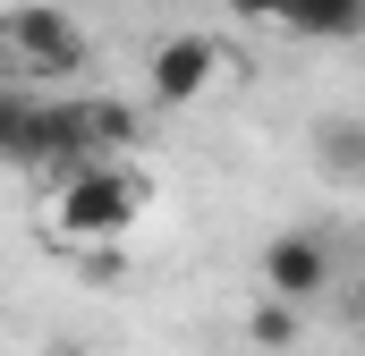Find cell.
I'll list each match as a JSON object with an SVG mask.
<instances>
[{
	"mask_svg": "<svg viewBox=\"0 0 365 356\" xmlns=\"http://www.w3.org/2000/svg\"><path fill=\"white\" fill-rule=\"evenodd\" d=\"M145 204H153L145 170H136L128 153H110V162H86V170L60 178V195H51V229H60L68 246H110V238H128V229L145 221Z\"/></svg>",
	"mask_w": 365,
	"mask_h": 356,
	"instance_id": "cell-1",
	"label": "cell"
},
{
	"mask_svg": "<svg viewBox=\"0 0 365 356\" xmlns=\"http://www.w3.org/2000/svg\"><path fill=\"white\" fill-rule=\"evenodd\" d=\"M0 51L26 68V85L77 77V68H86V26H77L60 0H26V9H0Z\"/></svg>",
	"mask_w": 365,
	"mask_h": 356,
	"instance_id": "cell-2",
	"label": "cell"
},
{
	"mask_svg": "<svg viewBox=\"0 0 365 356\" xmlns=\"http://www.w3.org/2000/svg\"><path fill=\"white\" fill-rule=\"evenodd\" d=\"M212 77H221V43H212V34H170V43H153V102H162V110L204 102Z\"/></svg>",
	"mask_w": 365,
	"mask_h": 356,
	"instance_id": "cell-3",
	"label": "cell"
},
{
	"mask_svg": "<svg viewBox=\"0 0 365 356\" xmlns=\"http://www.w3.org/2000/svg\"><path fill=\"white\" fill-rule=\"evenodd\" d=\"M264 288L289 297V305H314V297L331 288V246H323L314 229H280L272 246H264Z\"/></svg>",
	"mask_w": 365,
	"mask_h": 356,
	"instance_id": "cell-4",
	"label": "cell"
},
{
	"mask_svg": "<svg viewBox=\"0 0 365 356\" xmlns=\"http://www.w3.org/2000/svg\"><path fill=\"white\" fill-rule=\"evenodd\" d=\"M0 162L9 170H51V102L34 85H0Z\"/></svg>",
	"mask_w": 365,
	"mask_h": 356,
	"instance_id": "cell-5",
	"label": "cell"
},
{
	"mask_svg": "<svg viewBox=\"0 0 365 356\" xmlns=\"http://www.w3.org/2000/svg\"><path fill=\"white\" fill-rule=\"evenodd\" d=\"M280 26L297 43H357L365 34V0H280Z\"/></svg>",
	"mask_w": 365,
	"mask_h": 356,
	"instance_id": "cell-6",
	"label": "cell"
},
{
	"mask_svg": "<svg viewBox=\"0 0 365 356\" xmlns=\"http://www.w3.org/2000/svg\"><path fill=\"white\" fill-rule=\"evenodd\" d=\"M314 170L340 187H365V119H349V110L314 119Z\"/></svg>",
	"mask_w": 365,
	"mask_h": 356,
	"instance_id": "cell-7",
	"label": "cell"
},
{
	"mask_svg": "<svg viewBox=\"0 0 365 356\" xmlns=\"http://www.w3.org/2000/svg\"><path fill=\"white\" fill-rule=\"evenodd\" d=\"M297 331H306V305H289V297H272V288H264V297L247 305V340H255L264 356L297 348Z\"/></svg>",
	"mask_w": 365,
	"mask_h": 356,
	"instance_id": "cell-8",
	"label": "cell"
},
{
	"mask_svg": "<svg viewBox=\"0 0 365 356\" xmlns=\"http://www.w3.org/2000/svg\"><path fill=\"white\" fill-rule=\"evenodd\" d=\"M86 119H93V145L102 153H136V136H145L136 102H119V93H86Z\"/></svg>",
	"mask_w": 365,
	"mask_h": 356,
	"instance_id": "cell-9",
	"label": "cell"
},
{
	"mask_svg": "<svg viewBox=\"0 0 365 356\" xmlns=\"http://www.w3.org/2000/svg\"><path fill=\"white\" fill-rule=\"evenodd\" d=\"M238 26H280V0H221Z\"/></svg>",
	"mask_w": 365,
	"mask_h": 356,
	"instance_id": "cell-10",
	"label": "cell"
},
{
	"mask_svg": "<svg viewBox=\"0 0 365 356\" xmlns=\"http://www.w3.org/2000/svg\"><path fill=\"white\" fill-rule=\"evenodd\" d=\"M349 323H365V288H357V297H349Z\"/></svg>",
	"mask_w": 365,
	"mask_h": 356,
	"instance_id": "cell-11",
	"label": "cell"
},
{
	"mask_svg": "<svg viewBox=\"0 0 365 356\" xmlns=\"http://www.w3.org/2000/svg\"><path fill=\"white\" fill-rule=\"evenodd\" d=\"M43 356H93V348H77V340H68V348H43Z\"/></svg>",
	"mask_w": 365,
	"mask_h": 356,
	"instance_id": "cell-12",
	"label": "cell"
}]
</instances>
